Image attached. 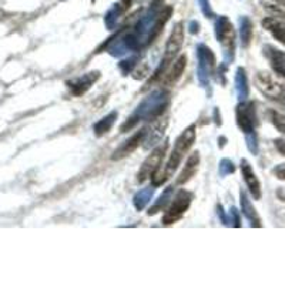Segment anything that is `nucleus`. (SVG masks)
Masks as SVG:
<instances>
[{
    "label": "nucleus",
    "instance_id": "20e7f679",
    "mask_svg": "<svg viewBox=\"0 0 285 285\" xmlns=\"http://www.w3.org/2000/svg\"><path fill=\"white\" fill-rule=\"evenodd\" d=\"M215 35L219 44L223 46L224 56L228 61H233L235 51V30L233 23L228 20V17L223 16L215 23Z\"/></svg>",
    "mask_w": 285,
    "mask_h": 285
},
{
    "label": "nucleus",
    "instance_id": "1a4fd4ad",
    "mask_svg": "<svg viewBox=\"0 0 285 285\" xmlns=\"http://www.w3.org/2000/svg\"><path fill=\"white\" fill-rule=\"evenodd\" d=\"M257 88L263 93L265 97L274 102H281L285 97V88L277 80H274L268 73H258L256 76Z\"/></svg>",
    "mask_w": 285,
    "mask_h": 285
},
{
    "label": "nucleus",
    "instance_id": "2eb2a0df",
    "mask_svg": "<svg viewBox=\"0 0 285 285\" xmlns=\"http://www.w3.org/2000/svg\"><path fill=\"white\" fill-rule=\"evenodd\" d=\"M198 164H200V154H198V151H194V153L188 157V160L185 163L181 174L177 178V184H178V185H183V184H185L187 181H190L191 178L194 177V174L197 173Z\"/></svg>",
    "mask_w": 285,
    "mask_h": 285
},
{
    "label": "nucleus",
    "instance_id": "6e6552de",
    "mask_svg": "<svg viewBox=\"0 0 285 285\" xmlns=\"http://www.w3.org/2000/svg\"><path fill=\"white\" fill-rule=\"evenodd\" d=\"M197 56H198V80L203 86H207L211 74L215 69V56L210 47L205 44H198L197 46Z\"/></svg>",
    "mask_w": 285,
    "mask_h": 285
},
{
    "label": "nucleus",
    "instance_id": "7ed1b4c3",
    "mask_svg": "<svg viewBox=\"0 0 285 285\" xmlns=\"http://www.w3.org/2000/svg\"><path fill=\"white\" fill-rule=\"evenodd\" d=\"M183 42H184V26L183 23H177L176 26H174V29H173V31H171L170 37H168L167 44H166V50H164V56H163V59H161L160 65H159V67L155 69L153 77H151L150 81L147 83L146 87H148V86H150L151 83H154L155 80H159L163 74H166L167 67L174 61V59L177 57V54H178V51L181 50Z\"/></svg>",
    "mask_w": 285,
    "mask_h": 285
},
{
    "label": "nucleus",
    "instance_id": "bb28decb",
    "mask_svg": "<svg viewBox=\"0 0 285 285\" xmlns=\"http://www.w3.org/2000/svg\"><path fill=\"white\" fill-rule=\"evenodd\" d=\"M274 143H275V147H277L278 151L282 154V155H285V140L278 139V140H275Z\"/></svg>",
    "mask_w": 285,
    "mask_h": 285
},
{
    "label": "nucleus",
    "instance_id": "393cba45",
    "mask_svg": "<svg viewBox=\"0 0 285 285\" xmlns=\"http://www.w3.org/2000/svg\"><path fill=\"white\" fill-rule=\"evenodd\" d=\"M247 141H248V148L256 154L257 150H258V144H257V134L256 133H251V134H247Z\"/></svg>",
    "mask_w": 285,
    "mask_h": 285
},
{
    "label": "nucleus",
    "instance_id": "cd10ccee",
    "mask_svg": "<svg viewBox=\"0 0 285 285\" xmlns=\"http://www.w3.org/2000/svg\"><path fill=\"white\" fill-rule=\"evenodd\" d=\"M274 2H277V3H281V5H285V0H274Z\"/></svg>",
    "mask_w": 285,
    "mask_h": 285
},
{
    "label": "nucleus",
    "instance_id": "5701e85b",
    "mask_svg": "<svg viewBox=\"0 0 285 285\" xmlns=\"http://www.w3.org/2000/svg\"><path fill=\"white\" fill-rule=\"evenodd\" d=\"M270 120L272 124L275 125V129H277L278 132H281L282 134H285V116L284 114H281V113H278L275 110H270Z\"/></svg>",
    "mask_w": 285,
    "mask_h": 285
},
{
    "label": "nucleus",
    "instance_id": "423d86ee",
    "mask_svg": "<svg viewBox=\"0 0 285 285\" xmlns=\"http://www.w3.org/2000/svg\"><path fill=\"white\" fill-rule=\"evenodd\" d=\"M168 148V140H166L164 143H161L160 146H157L154 148L151 153L148 154L143 166L140 167L139 174H137V180L139 183H144L146 180L151 178L153 174L161 167V161L164 159V155L167 153Z\"/></svg>",
    "mask_w": 285,
    "mask_h": 285
},
{
    "label": "nucleus",
    "instance_id": "6ab92c4d",
    "mask_svg": "<svg viewBox=\"0 0 285 285\" xmlns=\"http://www.w3.org/2000/svg\"><path fill=\"white\" fill-rule=\"evenodd\" d=\"M173 194H174V187H167L166 190L163 191V194L159 197V200L154 203L153 207L148 210V215H155L157 212L163 211L170 203V200H173Z\"/></svg>",
    "mask_w": 285,
    "mask_h": 285
},
{
    "label": "nucleus",
    "instance_id": "9d476101",
    "mask_svg": "<svg viewBox=\"0 0 285 285\" xmlns=\"http://www.w3.org/2000/svg\"><path fill=\"white\" fill-rule=\"evenodd\" d=\"M147 133L148 130L147 129H141L139 132H136L133 134L132 137L129 140H125L124 143L121 144V146L118 147L117 150L113 153L111 155V160H121V159H124L127 155H130L133 151H136L137 148H139L147 139Z\"/></svg>",
    "mask_w": 285,
    "mask_h": 285
},
{
    "label": "nucleus",
    "instance_id": "dca6fc26",
    "mask_svg": "<svg viewBox=\"0 0 285 285\" xmlns=\"http://www.w3.org/2000/svg\"><path fill=\"white\" fill-rule=\"evenodd\" d=\"M264 29L268 30L279 43L285 44V22L278 20L275 17H267L263 20Z\"/></svg>",
    "mask_w": 285,
    "mask_h": 285
},
{
    "label": "nucleus",
    "instance_id": "f3484780",
    "mask_svg": "<svg viewBox=\"0 0 285 285\" xmlns=\"http://www.w3.org/2000/svg\"><path fill=\"white\" fill-rule=\"evenodd\" d=\"M240 200H241V211L242 214L247 217L249 223H251V226L252 227H261V219L258 217V214H257V210L254 208V205L251 204V201L248 200L247 197V194H245V191H240Z\"/></svg>",
    "mask_w": 285,
    "mask_h": 285
},
{
    "label": "nucleus",
    "instance_id": "ddd939ff",
    "mask_svg": "<svg viewBox=\"0 0 285 285\" xmlns=\"http://www.w3.org/2000/svg\"><path fill=\"white\" fill-rule=\"evenodd\" d=\"M264 54L270 61L271 67L274 69V72L279 76L285 77V53L278 50L272 46H265L264 47Z\"/></svg>",
    "mask_w": 285,
    "mask_h": 285
},
{
    "label": "nucleus",
    "instance_id": "39448f33",
    "mask_svg": "<svg viewBox=\"0 0 285 285\" xmlns=\"http://www.w3.org/2000/svg\"><path fill=\"white\" fill-rule=\"evenodd\" d=\"M191 201H193V194L190 191L184 190V188L177 191V194L173 197V201L167 208V211L163 215V224L170 226V224L177 223L190 208Z\"/></svg>",
    "mask_w": 285,
    "mask_h": 285
},
{
    "label": "nucleus",
    "instance_id": "a211bd4d",
    "mask_svg": "<svg viewBox=\"0 0 285 285\" xmlns=\"http://www.w3.org/2000/svg\"><path fill=\"white\" fill-rule=\"evenodd\" d=\"M235 88H237L238 99H240L241 102L247 100L249 93V87L247 73H245V69H244V67H240V69L237 70V76H235Z\"/></svg>",
    "mask_w": 285,
    "mask_h": 285
},
{
    "label": "nucleus",
    "instance_id": "a878e982",
    "mask_svg": "<svg viewBox=\"0 0 285 285\" xmlns=\"http://www.w3.org/2000/svg\"><path fill=\"white\" fill-rule=\"evenodd\" d=\"M274 174L279 180H285V164H279L274 168Z\"/></svg>",
    "mask_w": 285,
    "mask_h": 285
},
{
    "label": "nucleus",
    "instance_id": "412c9836",
    "mask_svg": "<svg viewBox=\"0 0 285 285\" xmlns=\"http://www.w3.org/2000/svg\"><path fill=\"white\" fill-rule=\"evenodd\" d=\"M153 193H154V188L151 187H147V188H143V190H140L134 198H133V203H134V207L141 211L144 207H146L148 203H150V200L153 197Z\"/></svg>",
    "mask_w": 285,
    "mask_h": 285
},
{
    "label": "nucleus",
    "instance_id": "c85d7f7f",
    "mask_svg": "<svg viewBox=\"0 0 285 285\" xmlns=\"http://www.w3.org/2000/svg\"><path fill=\"white\" fill-rule=\"evenodd\" d=\"M161 2H163V0H154V5H159Z\"/></svg>",
    "mask_w": 285,
    "mask_h": 285
},
{
    "label": "nucleus",
    "instance_id": "aec40b11",
    "mask_svg": "<svg viewBox=\"0 0 285 285\" xmlns=\"http://www.w3.org/2000/svg\"><path fill=\"white\" fill-rule=\"evenodd\" d=\"M117 111H113V113H110L109 116H106V117H103L99 123H96L94 124V133L96 136H104V134H107V133L111 130V127L114 125L116 123V120H117Z\"/></svg>",
    "mask_w": 285,
    "mask_h": 285
},
{
    "label": "nucleus",
    "instance_id": "f8f14e48",
    "mask_svg": "<svg viewBox=\"0 0 285 285\" xmlns=\"http://www.w3.org/2000/svg\"><path fill=\"white\" fill-rule=\"evenodd\" d=\"M99 77H100V73H99V72H90V73L84 74V76H81V77H77V79H73V80H69L67 81V86L72 90V93H73L74 96H81L84 94L88 88L91 87L96 81L99 80Z\"/></svg>",
    "mask_w": 285,
    "mask_h": 285
},
{
    "label": "nucleus",
    "instance_id": "f257e3e1",
    "mask_svg": "<svg viewBox=\"0 0 285 285\" xmlns=\"http://www.w3.org/2000/svg\"><path fill=\"white\" fill-rule=\"evenodd\" d=\"M196 141V125H190L188 129H185L177 139L174 148L168 157V161L166 163L164 167H160L151 177V183L153 187H160L167 181L170 177L174 174L178 166L181 164V161L185 157V154L188 153V150Z\"/></svg>",
    "mask_w": 285,
    "mask_h": 285
},
{
    "label": "nucleus",
    "instance_id": "9b49d317",
    "mask_svg": "<svg viewBox=\"0 0 285 285\" xmlns=\"http://www.w3.org/2000/svg\"><path fill=\"white\" fill-rule=\"evenodd\" d=\"M241 173H242V178L247 184V188L251 193V196L254 200H260L261 198V184H260V180L258 177L254 173V170L251 168L249 163L247 160L241 161Z\"/></svg>",
    "mask_w": 285,
    "mask_h": 285
},
{
    "label": "nucleus",
    "instance_id": "f03ea898",
    "mask_svg": "<svg viewBox=\"0 0 285 285\" xmlns=\"http://www.w3.org/2000/svg\"><path fill=\"white\" fill-rule=\"evenodd\" d=\"M168 104V93L164 90H157L153 91L147 99H144L136 111L133 113V116L124 124L121 125V133H127L132 130L136 124H139V121L143 120H153V118L160 117L164 113V110Z\"/></svg>",
    "mask_w": 285,
    "mask_h": 285
},
{
    "label": "nucleus",
    "instance_id": "b1692460",
    "mask_svg": "<svg viewBox=\"0 0 285 285\" xmlns=\"http://www.w3.org/2000/svg\"><path fill=\"white\" fill-rule=\"evenodd\" d=\"M234 164H233V161L227 160V159H224V160L221 161V164H219V174L221 176H227V174H231V173H234Z\"/></svg>",
    "mask_w": 285,
    "mask_h": 285
},
{
    "label": "nucleus",
    "instance_id": "4be33fe9",
    "mask_svg": "<svg viewBox=\"0 0 285 285\" xmlns=\"http://www.w3.org/2000/svg\"><path fill=\"white\" fill-rule=\"evenodd\" d=\"M252 39V24L249 19L244 17L241 20V44L242 47H248L249 42Z\"/></svg>",
    "mask_w": 285,
    "mask_h": 285
},
{
    "label": "nucleus",
    "instance_id": "0eeeda50",
    "mask_svg": "<svg viewBox=\"0 0 285 285\" xmlns=\"http://www.w3.org/2000/svg\"><path fill=\"white\" fill-rule=\"evenodd\" d=\"M235 118H237V124L241 129L242 133H245V134L256 133L257 125H258L256 103L247 102V100L240 103L235 109Z\"/></svg>",
    "mask_w": 285,
    "mask_h": 285
},
{
    "label": "nucleus",
    "instance_id": "4468645a",
    "mask_svg": "<svg viewBox=\"0 0 285 285\" xmlns=\"http://www.w3.org/2000/svg\"><path fill=\"white\" fill-rule=\"evenodd\" d=\"M185 66H187V56H185V54H181V56L174 61L171 70H170L168 73L164 74L163 84H164V86H174L177 81L181 79L184 70H185Z\"/></svg>",
    "mask_w": 285,
    "mask_h": 285
}]
</instances>
